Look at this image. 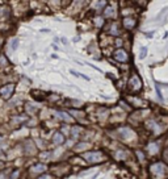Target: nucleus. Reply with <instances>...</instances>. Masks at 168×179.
I'll list each match as a JSON object with an SVG mask.
<instances>
[{
    "label": "nucleus",
    "mask_w": 168,
    "mask_h": 179,
    "mask_svg": "<svg viewBox=\"0 0 168 179\" xmlns=\"http://www.w3.org/2000/svg\"><path fill=\"white\" fill-rule=\"evenodd\" d=\"M46 170V166L42 165V163H38V165H34L32 169H30V171L32 173H42Z\"/></svg>",
    "instance_id": "12"
},
{
    "label": "nucleus",
    "mask_w": 168,
    "mask_h": 179,
    "mask_svg": "<svg viewBox=\"0 0 168 179\" xmlns=\"http://www.w3.org/2000/svg\"><path fill=\"white\" fill-rule=\"evenodd\" d=\"M60 41H62V42H63V43H64V45H66V43H67V40H66V38H64V37H63V38H62V40H60Z\"/></svg>",
    "instance_id": "23"
},
{
    "label": "nucleus",
    "mask_w": 168,
    "mask_h": 179,
    "mask_svg": "<svg viewBox=\"0 0 168 179\" xmlns=\"http://www.w3.org/2000/svg\"><path fill=\"white\" fill-rule=\"evenodd\" d=\"M83 158H86L88 162H91V163H97V162H101V161L104 159V157H103V153L101 151H91V153L83 154Z\"/></svg>",
    "instance_id": "2"
},
{
    "label": "nucleus",
    "mask_w": 168,
    "mask_h": 179,
    "mask_svg": "<svg viewBox=\"0 0 168 179\" xmlns=\"http://www.w3.org/2000/svg\"><path fill=\"white\" fill-rule=\"evenodd\" d=\"M53 142L55 144V145H60V144L64 142V136L62 133H55L54 136H53Z\"/></svg>",
    "instance_id": "8"
},
{
    "label": "nucleus",
    "mask_w": 168,
    "mask_h": 179,
    "mask_svg": "<svg viewBox=\"0 0 168 179\" xmlns=\"http://www.w3.org/2000/svg\"><path fill=\"white\" fill-rule=\"evenodd\" d=\"M101 6H105V2H99V3H96V9H100Z\"/></svg>",
    "instance_id": "20"
},
{
    "label": "nucleus",
    "mask_w": 168,
    "mask_h": 179,
    "mask_svg": "<svg viewBox=\"0 0 168 179\" xmlns=\"http://www.w3.org/2000/svg\"><path fill=\"white\" fill-rule=\"evenodd\" d=\"M117 154H118V155L116 157V158H117V159H121V158H126V157H127V155H126V154H127V153H125V151H122V150H120V151H118V153H117Z\"/></svg>",
    "instance_id": "18"
},
{
    "label": "nucleus",
    "mask_w": 168,
    "mask_h": 179,
    "mask_svg": "<svg viewBox=\"0 0 168 179\" xmlns=\"http://www.w3.org/2000/svg\"><path fill=\"white\" fill-rule=\"evenodd\" d=\"M146 126H147L148 129H151L155 134H160V133H162V130H163V128L160 126V124L156 123L155 120H148L147 123H146Z\"/></svg>",
    "instance_id": "4"
},
{
    "label": "nucleus",
    "mask_w": 168,
    "mask_h": 179,
    "mask_svg": "<svg viewBox=\"0 0 168 179\" xmlns=\"http://www.w3.org/2000/svg\"><path fill=\"white\" fill-rule=\"evenodd\" d=\"M150 173H151L155 178L162 179V178L167 177V174H168V167H167L164 163L156 162V163H152L151 166H150Z\"/></svg>",
    "instance_id": "1"
},
{
    "label": "nucleus",
    "mask_w": 168,
    "mask_h": 179,
    "mask_svg": "<svg viewBox=\"0 0 168 179\" xmlns=\"http://www.w3.org/2000/svg\"><path fill=\"white\" fill-rule=\"evenodd\" d=\"M110 33L112 34H120V29H118V27H117V24H112L110 25Z\"/></svg>",
    "instance_id": "13"
},
{
    "label": "nucleus",
    "mask_w": 168,
    "mask_h": 179,
    "mask_svg": "<svg viewBox=\"0 0 168 179\" xmlns=\"http://www.w3.org/2000/svg\"><path fill=\"white\" fill-rule=\"evenodd\" d=\"M122 23H123V27H125L126 29H133L137 24V20L133 19V17H125Z\"/></svg>",
    "instance_id": "6"
},
{
    "label": "nucleus",
    "mask_w": 168,
    "mask_h": 179,
    "mask_svg": "<svg viewBox=\"0 0 168 179\" xmlns=\"http://www.w3.org/2000/svg\"><path fill=\"white\" fill-rule=\"evenodd\" d=\"M55 116L59 117V119H62V120H64L66 123H71V121H72V117L70 116V115H67L66 112H63V111H57L55 112Z\"/></svg>",
    "instance_id": "7"
},
{
    "label": "nucleus",
    "mask_w": 168,
    "mask_h": 179,
    "mask_svg": "<svg viewBox=\"0 0 168 179\" xmlns=\"http://www.w3.org/2000/svg\"><path fill=\"white\" fill-rule=\"evenodd\" d=\"M147 55V47H142V49H141V59H143L144 57Z\"/></svg>",
    "instance_id": "19"
},
{
    "label": "nucleus",
    "mask_w": 168,
    "mask_h": 179,
    "mask_svg": "<svg viewBox=\"0 0 168 179\" xmlns=\"http://www.w3.org/2000/svg\"><path fill=\"white\" fill-rule=\"evenodd\" d=\"M159 150V144L156 142H151V144H148V146H147V151L150 153V154H156Z\"/></svg>",
    "instance_id": "9"
},
{
    "label": "nucleus",
    "mask_w": 168,
    "mask_h": 179,
    "mask_svg": "<svg viewBox=\"0 0 168 179\" xmlns=\"http://www.w3.org/2000/svg\"><path fill=\"white\" fill-rule=\"evenodd\" d=\"M95 24L97 25V27H101V25H103L104 24V19H103V17H95Z\"/></svg>",
    "instance_id": "15"
},
{
    "label": "nucleus",
    "mask_w": 168,
    "mask_h": 179,
    "mask_svg": "<svg viewBox=\"0 0 168 179\" xmlns=\"http://www.w3.org/2000/svg\"><path fill=\"white\" fill-rule=\"evenodd\" d=\"M13 90H15V84H7L0 88V96L3 99H9L13 95Z\"/></svg>",
    "instance_id": "3"
},
{
    "label": "nucleus",
    "mask_w": 168,
    "mask_h": 179,
    "mask_svg": "<svg viewBox=\"0 0 168 179\" xmlns=\"http://www.w3.org/2000/svg\"><path fill=\"white\" fill-rule=\"evenodd\" d=\"M130 84L133 86V90H139L141 88V80H139V78L138 76H133L131 78V80H130Z\"/></svg>",
    "instance_id": "11"
},
{
    "label": "nucleus",
    "mask_w": 168,
    "mask_h": 179,
    "mask_svg": "<svg viewBox=\"0 0 168 179\" xmlns=\"http://www.w3.org/2000/svg\"><path fill=\"white\" fill-rule=\"evenodd\" d=\"M137 154H138V157H139V161H143L144 159V155H143L142 151H137Z\"/></svg>",
    "instance_id": "21"
},
{
    "label": "nucleus",
    "mask_w": 168,
    "mask_h": 179,
    "mask_svg": "<svg viewBox=\"0 0 168 179\" xmlns=\"http://www.w3.org/2000/svg\"><path fill=\"white\" fill-rule=\"evenodd\" d=\"M114 59L118 61V62H127V61H129V55H127L126 51H123L122 49H118L116 53H114Z\"/></svg>",
    "instance_id": "5"
},
{
    "label": "nucleus",
    "mask_w": 168,
    "mask_h": 179,
    "mask_svg": "<svg viewBox=\"0 0 168 179\" xmlns=\"http://www.w3.org/2000/svg\"><path fill=\"white\" fill-rule=\"evenodd\" d=\"M79 132H80V128H79V126H74L72 128V137H78Z\"/></svg>",
    "instance_id": "17"
},
{
    "label": "nucleus",
    "mask_w": 168,
    "mask_h": 179,
    "mask_svg": "<svg viewBox=\"0 0 168 179\" xmlns=\"http://www.w3.org/2000/svg\"><path fill=\"white\" fill-rule=\"evenodd\" d=\"M89 146V144H79V145L75 146V150H83V149H87Z\"/></svg>",
    "instance_id": "14"
},
{
    "label": "nucleus",
    "mask_w": 168,
    "mask_h": 179,
    "mask_svg": "<svg viewBox=\"0 0 168 179\" xmlns=\"http://www.w3.org/2000/svg\"><path fill=\"white\" fill-rule=\"evenodd\" d=\"M114 15H116V8H114V7L108 6L107 8H105L104 17H114Z\"/></svg>",
    "instance_id": "10"
},
{
    "label": "nucleus",
    "mask_w": 168,
    "mask_h": 179,
    "mask_svg": "<svg viewBox=\"0 0 168 179\" xmlns=\"http://www.w3.org/2000/svg\"><path fill=\"white\" fill-rule=\"evenodd\" d=\"M38 179H51V177L50 175H42L41 178H38Z\"/></svg>",
    "instance_id": "22"
},
{
    "label": "nucleus",
    "mask_w": 168,
    "mask_h": 179,
    "mask_svg": "<svg viewBox=\"0 0 168 179\" xmlns=\"http://www.w3.org/2000/svg\"><path fill=\"white\" fill-rule=\"evenodd\" d=\"M17 45H19V38H13V41L11 42V49L12 50H16Z\"/></svg>",
    "instance_id": "16"
}]
</instances>
